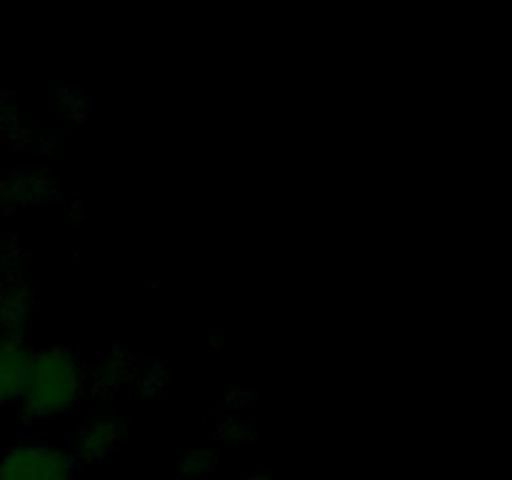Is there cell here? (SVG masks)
Here are the masks:
<instances>
[{"instance_id":"obj_3","label":"cell","mask_w":512,"mask_h":480,"mask_svg":"<svg viewBox=\"0 0 512 480\" xmlns=\"http://www.w3.org/2000/svg\"><path fill=\"white\" fill-rule=\"evenodd\" d=\"M33 350L25 338H3L0 335V408L18 403L28 383Z\"/></svg>"},{"instance_id":"obj_9","label":"cell","mask_w":512,"mask_h":480,"mask_svg":"<svg viewBox=\"0 0 512 480\" xmlns=\"http://www.w3.org/2000/svg\"><path fill=\"white\" fill-rule=\"evenodd\" d=\"M220 438L225 440V443H245V440H250L255 435V430L250 428L248 423H243V420H235V418H228L223 420V425H220L218 430Z\"/></svg>"},{"instance_id":"obj_4","label":"cell","mask_w":512,"mask_h":480,"mask_svg":"<svg viewBox=\"0 0 512 480\" xmlns=\"http://www.w3.org/2000/svg\"><path fill=\"white\" fill-rule=\"evenodd\" d=\"M33 320V290L25 280H0V335L25 338Z\"/></svg>"},{"instance_id":"obj_7","label":"cell","mask_w":512,"mask_h":480,"mask_svg":"<svg viewBox=\"0 0 512 480\" xmlns=\"http://www.w3.org/2000/svg\"><path fill=\"white\" fill-rule=\"evenodd\" d=\"M53 195V180L43 173H8L0 180V203H43Z\"/></svg>"},{"instance_id":"obj_6","label":"cell","mask_w":512,"mask_h":480,"mask_svg":"<svg viewBox=\"0 0 512 480\" xmlns=\"http://www.w3.org/2000/svg\"><path fill=\"white\" fill-rule=\"evenodd\" d=\"M135 378V363L123 348H110L93 368V388L98 393H118Z\"/></svg>"},{"instance_id":"obj_10","label":"cell","mask_w":512,"mask_h":480,"mask_svg":"<svg viewBox=\"0 0 512 480\" xmlns=\"http://www.w3.org/2000/svg\"><path fill=\"white\" fill-rule=\"evenodd\" d=\"M138 383H140V390H143L145 395H155V393H160V388L165 385V373L160 368H150L148 373L138 380Z\"/></svg>"},{"instance_id":"obj_1","label":"cell","mask_w":512,"mask_h":480,"mask_svg":"<svg viewBox=\"0 0 512 480\" xmlns=\"http://www.w3.org/2000/svg\"><path fill=\"white\" fill-rule=\"evenodd\" d=\"M83 388L85 375L78 353L63 345L45 348L33 353L28 383L18 400L20 413L30 423L65 415L78 405Z\"/></svg>"},{"instance_id":"obj_8","label":"cell","mask_w":512,"mask_h":480,"mask_svg":"<svg viewBox=\"0 0 512 480\" xmlns=\"http://www.w3.org/2000/svg\"><path fill=\"white\" fill-rule=\"evenodd\" d=\"M178 470L183 478H193V480H205L218 470V453L205 448H193L185 450L178 460Z\"/></svg>"},{"instance_id":"obj_11","label":"cell","mask_w":512,"mask_h":480,"mask_svg":"<svg viewBox=\"0 0 512 480\" xmlns=\"http://www.w3.org/2000/svg\"><path fill=\"white\" fill-rule=\"evenodd\" d=\"M243 480H273V478H268V475H260V473H250V475H245Z\"/></svg>"},{"instance_id":"obj_5","label":"cell","mask_w":512,"mask_h":480,"mask_svg":"<svg viewBox=\"0 0 512 480\" xmlns=\"http://www.w3.org/2000/svg\"><path fill=\"white\" fill-rule=\"evenodd\" d=\"M123 433V420H118L115 415H95V418H88L78 435V458L85 460V463H103L118 448Z\"/></svg>"},{"instance_id":"obj_2","label":"cell","mask_w":512,"mask_h":480,"mask_svg":"<svg viewBox=\"0 0 512 480\" xmlns=\"http://www.w3.org/2000/svg\"><path fill=\"white\" fill-rule=\"evenodd\" d=\"M0 480H75V458L50 443L13 445L0 458Z\"/></svg>"}]
</instances>
